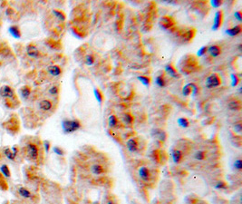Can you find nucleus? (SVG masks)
Here are the masks:
<instances>
[{
	"label": "nucleus",
	"mask_w": 242,
	"mask_h": 204,
	"mask_svg": "<svg viewBox=\"0 0 242 204\" xmlns=\"http://www.w3.org/2000/svg\"><path fill=\"white\" fill-rule=\"evenodd\" d=\"M94 95H95V97H96L97 101L99 102V103H102V102L103 100V96H102V92L99 89H95L94 90Z\"/></svg>",
	"instance_id": "nucleus-35"
},
{
	"label": "nucleus",
	"mask_w": 242,
	"mask_h": 204,
	"mask_svg": "<svg viewBox=\"0 0 242 204\" xmlns=\"http://www.w3.org/2000/svg\"><path fill=\"white\" fill-rule=\"evenodd\" d=\"M44 146H45V152L48 153V152H49V149H50V146H51V142H50L49 141H45V142H44Z\"/></svg>",
	"instance_id": "nucleus-43"
},
{
	"label": "nucleus",
	"mask_w": 242,
	"mask_h": 204,
	"mask_svg": "<svg viewBox=\"0 0 242 204\" xmlns=\"http://www.w3.org/2000/svg\"><path fill=\"white\" fill-rule=\"evenodd\" d=\"M58 92H59V88L57 85H54L49 89V94L52 95H56L58 94Z\"/></svg>",
	"instance_id": "nucleus-37"
},
{
	"label": "nucleus",
	"mask_w": 242,
	"mask_h": 204,
	"mask_svg": "<svg viewBox=\"0 0 242 204\" xmlns=\"http://www.w3.org/2000/svg\"><path fill=\"white\" fill-rule=\"evenodd\" d=\"M30 92H31V89L29 86H24L20 89V94H21V96L24 98V99H26L29 95H30Z\"/></svg>",
	"instance_id": "nucleus-25"
},
{
	"label": "nucleus",
	"mask_w": 242,
	"mask_h": 204,
	"mask_svg": "<svg viewBox=\"0 0 242 204\" xmlns=\"http://www.w3.org/2000/svg\"><path fill=\"white\" fill-rule=\"evenodd\" d=\"M175 25V21L172 17L170 16H162L160 20V26L163 29V30H168L170 29L172 26Z\"/></svg>",
	"instance_id": "nucleus-4"
},
{
	"label": "nucleus",
	"mask_w": 242,
	"mask_h": 204,
	"mask_svg": "<svg viewBox=\"0 0 242 204\" xmlns=\"http://www.w3.org/2000/svg\"><path fill=\"white\" fill-rule=\"evenodd\" d=\"M228 108L230 111H239L241 108V103L238 100H232L229 102Z\"/></svg>",
	"instance_id": "nucleus-20"
},
{
	"label": "nucleus",
	"mask_w": 242,
	"mask_h": 204,
	"mask_svg": "<svg viewBox=\"0 0 242 204\" xmlns=\"http://www.w3.org/2000/svg\"><path fill=\"white\" fill-rule=\"evenodd\" d=\"M53 107V103H52L51 101L49 100H42L39 103V108L42 111H45V112H47V111H50Z\"/></svg>",
	"instance_id": "nucleus-18"
},
{
	"label": "nucleus",
	"mask_w": 242,
	"mask_h": 204,
	"mask_svg": "<svg viewBox=\"0 0 242 204\" xmlns=\"http://www.w3.org/2000/svg\"><path fill=\"white\" fill-rule=\"evenodd\" d=\"M18 192L20 194V196L25 198V199H30L32 197L31 192L27 189H26L25 187H19L18 188Z\"/></svg>",
	"instance_id": "nucleus-22"
},
{
	"label": "nucleus",
	"mask_w": 242,
	"mask_h": 204,
	"mask_svg": "<svg viewBox=\"0 0 242 204\" xmlns=\"http://www.w3.org/2000/svg\"><path fill=\"white\" fill-rule=\"evenodd\" d=\"M221 48L219 45H213L211 46H208V53L211 55L212 57H218L221 54Z\"/></svg>",
	"instance_id": "nucleus-11"
},
{
	"label": "nucleus",
	"mask_w": 242,
	"mask_h": 204,
	"mask_svg": "<svg viewBox=\"0 0 242 204\" xmlns=\"http://www.w3.org/2000/svg\"><path fill=\"white\" fill-rule=\"evenodd\" d=\"M233 128H234V131H235L237 134H241V131H242V124H241L240 122L236 123Z\"/></svg>",
	"instance_id": "nucleus-38"
},
{
	"label": "nucleus",
	"mask_w": 242,
	"mask_h": 204,
	"mask_svg": "<svg viewBox=\"0 0 242 204\" xmlns=\"http://www.w3.org/2000/svg\"><path fill=\"white\" fill-rule=\"evenodd\" d=\"M165 72L172 78H180V76H181L180 73H178V71L174 68L173 65H170V64H168L165 66Z\"/></svg>",
	"instance_id": "nucleus-10"
},
{
	"label": "nucleus",
	"mask_w": 242,
	"mask_h": 204,
	"mask_svg": "<svg viewBox=\"0 0 242 204\" xmlns=\"http://www.w3.org/2000/svg\"><path fill=\"white\" fill-rule=\"evenodd\" d=\"M155 81H156L157 85H158L159 87H161V88H163V87L166 86L167 81H166V79H165L164 75H160V76H158L156 77V80H155Z\"/></svg>",
	"instance_id": "nucleus-21"
},
{
	"label": "nucleus",
	"mask_w": 242,
	"mask_h": 204,
	"mask_svg": "<svg viewBox=\"0 0 242 204\" xmlns=\"http://www.w3.org/2000/svg\"><path fill=\"white\" fill-rule=\"evenodd\" d=\"M26 53L28 57L31 58H37L40 54V52L37 49V47L33 45H29L26 46Z\"/></svg>",
	"instance_id": "nucleus-9"
},
{
	"label": "nucleus",
	"mask_w": 242,
	"mask_h": 204,
	"mask_svg": "<svg viewBox=\"0 0 242 204\" xmlns=\"http://www.w3.org/2000/svg\"><path fill=\"white\" fill-rule=\"evenodd\" d=\"M9 33L14 36L15 38H19L21 36V33H20V30L19 28L17 27L16 26H13L11 27H9Z\"/></svg>",
	"instance_id": "nucleus-23"
},
{
	"label": "nucleus",
	"mask_w": 242,
	"mask_h": 204,
	"mask_svg": "<svg viewBox=\"0 0 242 204\" xmlns=\"http://www.w3.org/2000/svg\"><path fill=\"white\" fill-rule=\"evenodd\" d=\"M206 53H208V46H202L199 51H198V57H202Z\"/></svg>",
	"instance_id": "nucleus-40"
},
{
	"label": "nucleus",
	"mask_w": 242,
	"mask_h": 204,
	"mask_svg": "<svg viewBox=\"0 0 242 204\" xmlns=\"http://www.w3.org/2000/svg\"><path fill=\"white\" fill-rule=\"evenodd\" d=\"M241 31H242V27H241L240 25H238V26H233L231 28L227 29L226 34L228 35H230V36H235V35L239 34L241 33Z\"/></svg>",
	"instance_id": "nucleus-17"
},
{
	"label": "nucleus",
	"mask_w": 242,
	"mask_h": 204,
	"mask_svg": "<svg viewBox=\"0 0 242 204\" xmlns=\"http://www.w3.org/2000/svg\"><path fill=\"white\" fill-rule=\"evenodd\" d=\"M233 167L234 169L237 171H241L242 170V162H241V159H236L233 162Z\"/></svg>",
	"instance_id": "nucleus-33"
},
{
	"label": "nucleus",
	"mask_w": 242,
	"mask_h": 204,
	"mask_svg": "<svg viewBox=\"0 0 242 204\" xmlns=\"http://www.w3.org/2000/svg\"><path fill=\"white\" fill-rule=\"evenodd\" d=\"M238 50H239V51H241V44L238 45Z\"/></svg>",
	"instance_id": "nucleus-46"
},
{
	"label": "nucleus",
	"mask_w": 242,
	"mask_h": 204,
	"mask_svg": "<svg viewBox=\"0 0 242 204\" xmlns=\"http://www.w3.org/2000/svg\"><path fill=\"white\" fill-rule=\"evenodd\" d=\"M82 124L81 122L78 119H72L68 120L65 119L62 122V128L63 131L65 134H72L75 133L81 128Z\"/></svg>",
	"instance_id": "nucleus-1"
},
{
	"label": "nucleus",
	"mask_w": 242,
	"mask_h": 204,
	"mask_svg": "<svg viewBox=\"0 0 242 204\" xmlns=\"http://www.w3.org/2000/svg\"><path fill=\"white\" fill-rule=\"evenodd\" d=\"M107 204H115L113 200H109L108 202H107Z\"/></svg>",
	"instance_id": "nucleus-45"
},
{
	"label": "nucleus",
	"mask_w": 242,
	"mask_h": 204,
	"mask_svg": "<svg viewBox=\"0 0 242 204\" xmlns=\"http://www.w3.org/2000/svg\"><path fill=\"white\" fill-rule=\"evenodd\" d=\"M171 157L175 163H180V162H181V161L183 159V153L181 151L175 149L171 152Z\"/></svg>",
	"instance_id": "nucleus-14"
},
{
	"label": "nucleus",
	"mask_w": 242,
	"mask_h": 204,
	"mask_svg": "<svg viewBox=\"0 0 242 204\" xmlns=\"http://www.w3.org/2000/svg\"><path fill=\"white\" fill-rule=\"evenodd\" d=\"M242 14H241V11H236L235 12V14H234V16H235V18L238 21V22H241L242 21V15H241Z\"/></svg>",
	"instance_id": "nucleus-41"
},
{
	"label": "nucleus",
	"mask_w": 242,
	"mask_h": 204,
	"mask_svg": "<svg viewBox=\"0 0 242 204\" xmlns=\"http://www.w3.org/2000/svg\"><path fill=\"white\" fill-rule=\"evenodd\" d=\"M126 148L128 151L132 153H136L138 151V148H139V142H138L137 138H131L127 141L126 142Z\"/></svg>",
	"instance_id": "nucleus-7"
},
{
	"label": "nucleus",
	"mask_w": 242,
	"mask_h": 204,
	"mask_svg": "<svg viewBox=\"0 0 242 204\" xmlns=\"http://www.w3.org/2000/svg\"><path fill=\"white\" fill-rule=\"evenodd\" d=\"M47 72L50 73L51 76H60L61 73H62V69H61L58 65H53L48 66Z\"/></svg>",
	"instance_id": "nucleus-16"
},
{
	"label": "nucleus",
	"mask_w": 242,
	"mask_h": 204,
	"mask_svg": "<svg viewBox=\"0 0 242 204\" xmlns=\"http://www.w3.org/2000/svg\"><path fill=\"white\" fill-rule=\"evenodd\" d=\"M195 33H196L195 29H189V30H187V31L181 35L182 40H183L184 42H186V43L191 42V41L193 39L194 36H195Z\"/></svg>",
	"instance_id": "nucleus-13"
},
{
	"label": "nucleus",
	"mask_w": 242,
	"mask_h": 204,
	"mask_svg": "<svg viewBox=\"0 0 242 204\" xmlns=\"http://www.w3.org/2000/svg\"><path fill=\"white\" fill-rule=\"evenodd\" d=\"M223 22V11L222 10H218L215 14L214 17V22L212 25V30L217 31L222 25Z\"/></svg>",
	"instance_id": "nucleus-6"
},
{
	"label": "nucleus",
	"mask_w": 242,
	"mask_h": 204,
	"mask_svg": "<svg viewBox=\"0 0 242 204\" xmlns=\"http://www.w3.org/2000/svg\"><path fill=\"white\" fill-rule=\"evenodd\" d=\"M177 123H178V125L182 127V128H188L189 126V122L187 118L185 117H181L177 120Z\"/></svg>",
	"instance_id": "nucleus-26"
},
{
	"label": "nucleus",
	"mask_w": 242,
	"mask_h": 204,
	"mask_svg": "<svg viewBox=\"0 0 242 204\" xmlns=\"http://www.w3.org/2000/svg\"><path fill=\"white\" fill-rule=\"evenodd\" d=\"M108 124L111 128H115L119 124V121L115 115H110L108 118Z\"/></svg>",
	"instance_id": "nucleus-24"
},
{
	"label": "nucleus",
	"mask_w": 242,
	"mask_h": 204,
	"mask_svg": "<svg viewBox=\"0 0 242 204\" xmlns=\"http://www.w3.org/2000/svg\"><path fill=\"white\" fill-rule=\"evenodd\" d=\"M153 136L154 137H156L158 140L162 141V142H164L166 139H167V134L164 131H162V130H160V129H156L155 131L152 133Z\"/></svg>",
	"instance_id": "nucleus-19"
},
{
	"label": "nucleus",
	"mask_w": 242,
	"mask_h": 204,
	"mask_svg": "<svg viewBox=\"0 0 242 204\" xmlns=\"http://www.w3.org/2000/svg\"><path fill=\"white\" fill-rule=\"evenodd\" d=\"M53 150H54V153H56L57 155H61V156H62V155H64V151L62 149L61 147L56 146V147H54V149H53Z\"/></svg>",
	"instance_id": "nucleus-39"
},
{
	"label": "nucleus",
	"mask_w": 242,
	"mask_h": 204,
	"mask_svg": "<svg viewBox=\"0 0 242 204\" xmlns=\"http://www.w3.org/2000/svg\"><path fill=\"white\" fill-rule=\"evenodd\" d=\"M91 172L94 175H101L105 172V167L99 163L94 164L91 167Z\"/></svg>",
	"instance_id": "nucleus-15"
},
{
	"label": "nucleus",
	"mask_w": 242,
	"mask_h": 204,
	"mask_svg": "<svg viewBox=\"0 0 242 204\" xmlns=\"http://www.w3.org/2000/svg\"><path fill=\"white\" fill-rule=\"evenodd\" d=\"M211 5L213 7H219L222 5V1H219V0H213L211 1Z\"/></svg>",
	"instance_id": "nucleus-42"
},
{
	"label": "nucleus",
	"mask_w": 242,
	"mask_h": 204,
	"mask_svg": "<svg viewBox=\"0 0 242 204\" xmlns=\"http://www.w3.org/2000/svg\"><path fill=\"white\" fill-rule=\"evenodd\" d=\"M138 174H139V177L141 178V180H143V181H150L151 178V171L145 166H142L139 168V171H138Z\"/></svg>",
	"instance_id": "nucleus-5"
},
{
	"label": "nucleus",
	"mask_w": 242,
	"mask_h": 204,
	"mask_svg": "<svg viewBox=\"0 0 242 204\" xmlns=\"http://www.w3.org/2000/svg\"><path fill=\"white\" fill-rule=\"evenodd\" d=\"M53 14L56 17H57L59 20L61 21H64L65 20V15L64 14V12H62L61 10H58V9H54L53 11Z\"/></svg>",
	"instance_id": "nucleus-27"
},
{
	"label": "nucleus",
	"mask_w": 242,
	"mask_h": 204,
	"mask_svg": "<svg viewBox=\"0 0 242 204\" xmlns=\"http://www.w3.org/2000/svg\"><path fill=\"white\" fill-rule=\"evenodd\" d=\"M214 187H215V189H217V190H225V189H227V184H226V182H224V181H218L215 185H214Z\"/></svg>",
	"instance_id": "nucleus-34"
},
{
	"label": "nucleus",
	"mask_w": 242,
	"mask_h": 204,
	"mask_svg": "<svg viewBox=\"0 0 242 204\" xmlns=\"http://www.w3.org/2000/svg\"><path fill=\"white\" fill-rule=\"evenodd\" d=\"M192 92V85L191 84H186L183 88H182V95H185V96H189Z\"/></svg>",
	"instance_id": "nucleus-30"
},
{
	"label": "nucleus",
	"mask_w": 242,
	"mask_h": 204,
	"mask_svg": "<svg viewBox=\"0 0 242 204\" xmlns=\"http://www.w3.org/2000/svg\"><path fill=\"white\" fill-rule=\"evenodd\" d=\"M138 79H139L140 82L143 83L144 85L150 86V84H151V78H150V77L144 76H138Z\"/></svg>",
	"instance_id": "nucleus-32"
},
{
	"label": "nucleus",
	"mask_w": 242,
	"mask_h": 204,
	"mask_svg": "<svg viewBox=\"0 0 242 204\" xmlns=\"http://www.w3.org/2000/svg\"><path fill=\"white\" fill-rule=\"evenodd\" d=\"M123 120L125 124H132L133 123V117L131 114L127 113V114H124V117H123Z\"/></svg>",
	"instance_id": "nucleus-31"
},
{
	"label": "nucleus",
	"mask_w": 242,
	"mask_h": 204,
	"mask_svg": "<svg viewBox=\"0 0 242 204\" xmlns=\"http://www.w3.org/2000/svg\"><path fill=\"white\" fill-rule=\"evenodd\" d=\"M26 153L31 160L33 161L37 160L38 154H39V150H38L37 145L34 143H28L26 145Z\"/></svg>",
	"instance_id": "nucleus-3"
},
{
	"label": "nucleus",
	"mask_w": 242,
	"mask_h": 204,
	"mask_svg": "<svg viewBox=\"0 0 242 204\" xmlns=\"http://www.w3.org/2000/svg\"><path fill=\"white\" fill-rule=\"evenodd\" d=\"M0 95L4 98H7V99H12L15 96L14 91L12 90V88L10 86L7 85H4L0 88Z\"/></svg>",
	"instance_id": "nucleus-8"
},
{
	"label": "nucleus",
	"mask_w": 242,
	"mask_h": 204,
	"mask_svg": "<svg viewBox=\"0 0 242 204\" xmlns=\"http://www.w3.org/2000/svg\"><path fill=\"white\" fill-rule=\"evenodd\" d=\"M4 153L8 160L13 161V160H15V158L17 154V148L13 147V148H11V149H9V148H6V149L4 150Z\"/></svg>",
	"instance_id": "nucleus-12"
},
{
	"label": "nucleus",
	"mask_w": 242,
	"mask_h": 204,
	"mask_svg": "<svg viewBox=\"0 0 242 204\" xmlns=\"http://www.w3.org/2000/svg\"><path fill=\"white\" fill-rule=\"evenodd\" d=\"M231 78H232V85H233V86L237 85L238 83V76H237L236 75H232V76H231Z\"/></svg>",
	"instance_id": "nucleus-44"
},
{
	"label": "nucleus",
	"mask_w": 242,
	"mask_h": 204,
	"mask_svg": "<svg viewBox=\"0 0 242 204\" xmlns=\"http://www.w3.org/2000/svg\"><path fill=\"white\" fill-rule=\"evenodd\" d=\"M220 84H221V78L217 73H211V75L206 79V87L209 89L219 87Z\"/></svg>",
	"instance_id": "nucleus-2"
},
{
	"label": "nucleus",
	"mask_w": 242,
	"mask_h": 204,
	"mask_svg": "<svg viewBox=\"0 0 242 204\" xmlns=\"http://www.w3.org/2000/svg\"><path fill=\"white\" fill-rule=\"evenodd\" d=\"M206 156H207V153L204 151H199L194 154V158L197 161H203L206 159Z\"/></svg>",
	"instance_id": "nucleus-29"
},
{
	"label": "nucleus",
	"mask_w": 242,
	"mask_h": 204,
	"mask_svg": "<svg viewBox=\"0 0 242 204\" xmlns=\"http://www.w3.org/2000/svg\"><path fill=\"white\" fill-rule=\"evenodd\" d=\"M94 61H95V58L93 54H87V55H85V57H84V63L86 65H93L94 64Z\"/></svg>",
	"instance_id": "nucleus-28"
},
{
	"label": "nucleus",
	"mask_w": 242,
	"mask_h": 204,
	"mask_svg": "<svg viewBox=\"0 0 242 204\" xmlns=\"http://www.w3.org/2000/svg\"><path fill=\"white\" fill-rule=\"evenodd\" d=\"M0 170H1V172H2L6 177H10L11 173H10V171H9V169H8L7 165H2V166H1V168H0Z\"/></svg>",
	"instance_id": "nucleus-36"
}]
</instances>
